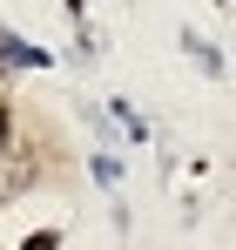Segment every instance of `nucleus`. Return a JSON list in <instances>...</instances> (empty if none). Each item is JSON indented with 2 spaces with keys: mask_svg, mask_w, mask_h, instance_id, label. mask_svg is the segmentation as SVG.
Returning a JSON list of instances; mask_svg holds the SVG:
<instances>
[{
  "mask_svg": "<svg viewBox=\"0 0 236 250\" xmlns=\"http://www.w3.org/2000/svg\"><path fill=\"white\" fill-rule=\"evenodd\" d=\"M14 142V115H7V102H0V149Z\"/></svg>",
  "mask_w": 236,
  "mask_h": 250,
  "instance_id": "f257e3e1",
  "label": "nucleus"
}]
</instances>
